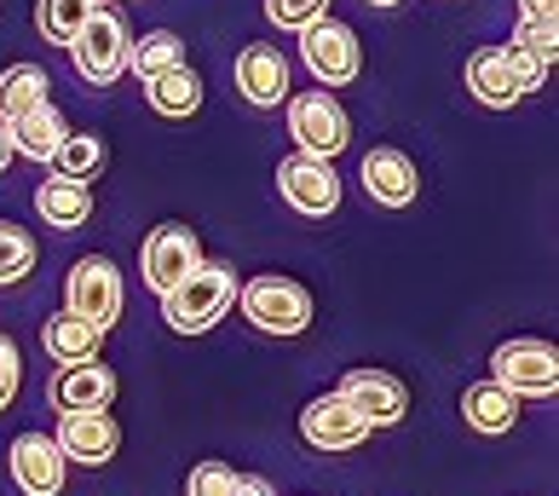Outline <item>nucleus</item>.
I'll list each match as a JSON object with an SVG mask.
<instances>
[{"mask_svg": "<svg viewBox=\"0 0 559 496\" xmlns=\"http://www.w3.org/2000/svg\"><path fill=\"white\" fill-rule=\"evenodd\" d=\"M237 288H242V277L231 265L202 260L191 277H179L168 295H162V318H168V329H179V335H202V329H214L237 306Z\"/></svg>", "mask_w": 559, "mask_h": 496, "instance_id": "1", "label": "nucleus"}, {"mask_svg": "<svg viewBox=\"0 0 559 496\" xmlns=\"http://www.w3.org/2000/svg\"><path fill=\"white\" fill-rule=\"evenodd\" d=\"M237 306L254 329H265V335H300V329L312 323V295H306L295 277H277V272L248 277L237 288Z\"/></svg>", "mask_w": 559, "mask_h": 496, "instance_id": "2", "label": "nucleus"}, {"mask_svg": "<svg viewBox=\"0 0 559 496\" xmlns=\"http://www.w3.org/2000/svg\"><path fill=\"white\" fill-rule=\"evenodd\" d=\"M490 381H502L513 399H554L559 392V353L548 341H508L490 353Z\"/></svg>", "mask_w": 559, "mask_h": 496, "instance_id": "3", "label": "nucleus"}, {"mask_svg": "<svg viewBox=\"0 0 559 496\" xmlns=\"http://www.w3.org/2000/svg\"><path fill=\"white\" fill-rule=\"evenodd\" d=\"M64 312L87 318L98 329H110L121 318V272H116V260L87 255V260L70 265V277H64Z\"/></svg>", "mask_w": 559, "mask_h": 496, "instance_id": "4", "label": "nucleus"}, {"mask_svg": "<svg viewBox=\"0 0 559 496\" xmlns=\"http://www.w3.org/2000/svg\"><path fill=\"white\" fill-rule=\"evenodd\" d=\"M70 58H75L81 81H93V87L116 81L128 70V29H121V17L110 7H98L87 24H81V35L70 40Z\"/></svg>", "mask_w": 559, "mask_h": 496, "instance_id": "5", "label": "nucleus"}, {"mask_svg": "<svg viewBox=\"0 0 559 496\" xmlns=\"http://www.w3.org/2000/svg\"><path fill=\"white\" fill-rule=\"evenodd\" d=\"M300 58H306V70H312L323 87H346V81L364 75L358 35H352L346 24H329V17H318V24L300 29Z\"/></svg>", "mask_w": 559, "mask_h": 496, "instance_id": "6", "label": "nucleus"}, {"mask_svg": "<svg viewBox=\"0 0 559 496\" xmlns=\"http://www.w3.org/2000/svg\"><path fill=\"white\" fill-rule=\"evenodd\" d=\"M288 133H295V144L306 156H341L346 139H352V121L335 98L312 87V93L288 98Z\"/></svg>", "mask_w": 559, "mask_h": 496, "instance_id": "7", "label": "nucleus"}, {"mask_svg": "<svg viewBox=\"0 0 559 496\" xmlns=\"http://www.w3.org/2000/svg\"><path fill=\"white\" fill-rule=\"evenodd\" d=\"M139 265H144V283H151L156 295H168V288H174L179 277H191L197 265H202V243H197L191 225L168 220V225H156V232L144 237Z\"/></svg>", "mask_w": 559, "mask_h": 496, "instance_id": "8", "label": "nucleus"}, {"mask_svg": "<svg viewBox=\"0 0 559 496\" xmlns=\"http://www.w3.org/2000/svg\"><path fill=\"white\" fill-rule=\"evenodd\" d=\"M277 191L295 214H312V220L341 209V179H335V168H329V156H306V151L288 156L277 168Z\"/></svg>", "mask_w": 559, "mask_h": 496, "instance_id": "9", "label": "nucleus"}, {"mask_svg": "<svg viewBox=\"0 0 559 496\" xmlns=\"http://www.w3.org/2000/svg\"><path fill=\"white\" fill-rule=\"evenodd\" d=\"M341 399L358 410L369 427H392L409 416V387L386 369H346L341 376Z\"/></svg>", "mask_w": 559, "mask_h": 496, "instance_id": "10", "label": "nucleus"}, {"mask_svg": "<svg viewBox=\"0 0 559 496\" xmlns=\"http://www.w3.org/2000/svg\"><path fill=\"white\" fill-rule=\"evenodd\" d=\"M52 439H58V450H64V462L105 468L121 450V427L110 422V410H70V416H58Z\"/></svg>", "mask_w": 559, "mask_h": 496, "instance_id": "11", "label": "nucleus"}, {"mask_svg": "<svg viewBox=\"0 0 559 496\" xmlns=\"http://www.w3.org/2000/svg\"><path fill=\"white\" fill-rule=\"evenodd\" d=\"M12 480L24 496H58L64 491V450L52 433H17L12 439Z\"/></svg>", "mask_w": 559, "mask_h": 496, "instance_id": "12", "label": "nucleus"}, {"mask_svg": "<svg viewBox=\"0 0 559 496\" xmlns=\"http://www.w3.org/2000/svg\"><path fill=\"white\" fill-rule=\"evenodd\" d=\"M300 433H306V445H312V450H352V445H364L376 427H369L358 410L341 399V392H329V399H312L300 410Z\"/></svg>", "mask_w": 559, "mask_h": 496, "instance_id": "13", "label": "nucleus"}, {"mask_svg": "<svg viewBox=\"0 0 559 496\" xmlns=\"http://www.w3.org/2000/svg\"><path fill=\"white\" fill-rule=\"evenodd\" d=\"M52 410L58 416H70V410H110L116 399V369L98 364V358H81V364H58L52 376Z\"/></svg>", "mask_w": 559, "mask_h": 496, "instance_id": "14", "label": "nucleus"}, {"mask_svg": "<svg viewBox=\"0 0 559 496\" xmlns=\"http://www.w3.org/2000/svg\"><path fill=\"white\" fill-rule=\"evenodd\" d=\"M237 93L260 110H272V105L288 98V58L272 47V40H254V47L237 52Z\"/></svg>", "mask_w": 559, "mask_h": 496, "instance_id": "15", "label": "nucleus"}, {"mask_svg": "<svg viewBox=\"0 0 559 496\" xmlns=\"http://www.w3.org/2000/svg\"><path fill=\"white\" fill-rule=\"evenodd\" d=\"M467 87L479 105L490 110H508L525 98V81H520V64H513V47H479L467 58Z\"/></svg>", "mask_w": 559, "mask_h": 496, "instance_id": "16", "label": "nucleus"}, {"mask_svg": "<svg viewBox=\"0 0 559 496\" xmlns=\"http://www.w3.org/2000/svg\"><path fill=\"white\" fill-rule=\"evenodd\" d=\"M364 191L381 202V209H409L421 191L416 179V162H409L404 151H392V144H376V151L364 156Z\"/></svg>", "mask_w": 559, "mask_h": 496, "instance_id": "17", "label": "nucleus"}, {"mask_svg": "<svg viewBox=\"0 0 559 496\" xmlns=\"http://www.w3.org/2000/svg\"><path fill=\"white\" fill-rule=\"evenodd\" d=\"M462 416L473 433H485V439H502V433L520 422V399L502 387V381H473L462 392Z\"/></svg>", "mask_w": 559, "mask_h": 496, "instance_id": "18", "label": "nucleus"}, {"mask_svg": "<svg viewBox=\"0 0 559 496\" xmlns=\"http://www.w3.org/2000/svg\"><path fill=\"white\" fill-rule=\"evenodd\" d=\"M35 209H40L47 225H58V232H75V225H87V214H93V191H87V179L52 174L35 191Z\"/></svg>", "mask_w": 559, "mask_h": 496, "instance_id": "19", "label": "nucleus"}, {"mask_svg": "<svg viewBox=\"0 0 559 496\" xmlns=\"http://www.w3.org/2000/svg\"><path fill=\"white\" fill-rule=\"evenodd\" d=\"M40 346H47V358H58V364H81V358H98L105 329L75 318V312H58V318L40 323Z\"/></svg>", "mask_w": 559, "mask_h": 496, "instance_id": "20", "label": "nucleus"}, {"mask_svg": "<svg viewBox=\"0 0 559 496\" xmlns=\"http://www.w3.org/2000/svg\"><path fill=\"white\" fill-rule=\"evenodd\" d=\"M12 128V151L17 156H29V162H52V151L58 144H64V116H58V105H47V98H40L35 110H24L17 121H7Z\"/></svg>", "mask_w": 559, "mask_h": 496, "instance_id": "21", "label": "nucleus"}, {"mask_svg": "<svg viewBox=\"0 0 559 496\" xmlns=\"http://www.w3.org/2000/svg\"><path fill=\"white\" fill-rule=\"evenodd\" d=\"M144 93H151L156 116H197L202 110V81H197V70H185V64L151 75V81H144Z\"/></svg>", "mask_w": 559, "mask_h": 496, "instance_id": "22", "label": "nucleus"}, {"mask_svg": "<svg viewBox=\"0 0 559 496\" xmlns=\"http://www.w3.org/2000/svg\"><path fill=\"white\" fill-rule=\"evenodd\" d=\"M40 98H52V81L40 64H12L0 70V121H17L24 110H35Z\"/></svg>", "mask_w": 559, "mask_h": 496, "instance_id": "23", "label": "nucleus"}, {"mask_svg": "<svg viewBox=\"0 0 559 496\" xmlns=\"http://www.w3.org/2000/svg\"><path fill=\"white\" fill-rule=\"evenodd\" d=\"M105 7V0H40L35 7V24H40V35L52 40V47H70V40L81 35V24Z\"/></svg>", "mask_w": 559, "mask_h": 496, "instance_id": "24", "label": "nucleus"}, {"mask_svg": "<svg viewBox=\"0 0 559 496\" xmlns=\"http://www.w3.org/2000/svg\"><path fill=\"white\" fill-rule=\"evenodd\" d=\"M128 64H133L139 81H151V75H162V70L185 64V40H179L174 29H151V35H139L133 47H128Z\"/></svg>", "mask_w": 559, "mask_h": 496, "instance_id": "25", "label": "nucleus"}, {"mask_svg": "<svg viewBox=\"0 0 559 496\" xmlns=\"http://www.w3.org/2000/svg\"><path fill=\"white\" fill-rule=\"evenodd\" d=\"M52 168L70 174V179H93L98 168H105V139H93V133H64V144L52 151Z\"/></svg>", "mask_w": 559, "mask_h": 496, "instance_id": "26", "label": "nucleus"}, {"mask_svg": "<svg viewBox=\"0 0 559 496\" xmlns=\"http://www.w3.org/2000/svg\"><path fill=\"white\" fill-rule=\"evenodd\" d=\"M35 272V237L24 232V225L0 220V283H17Z\"/></svg>", "mask_w": 559, "mask_h": 496, "instance_id": "27", "label": "nucleus"}, {"mask_svg": "<svg viewBox=\"0 0 559 496\" xmlns=\"http://www.w3.org/2000/svg\"><path fill=\"white\" fill-rule=\"evenodd\" d=\"M329 7L335 0H265V17H272L277 29H306V24H318V17H329Z\"/></svg>", "mask_w": 559, "mask_h": 496, "instance_id": "28", "label": "nucleus"}, {"mask_svg": "<svg viewBox=\"0 0 559 496\" xmlns=\"http://www.w3.org/2000/svg\"><path fill=\"white\" fill-rule=\"evenodd\" d=\"M237 491V468L225 462H197L191 480H185V496H231Z\"/></svg>", "mask_w": 559, "mask_h": 496, "instance_id": "29", "label": "nucleus"}, {"mask_svg": "<svg viewBox=\"0 0 559 496\" xmlns=\"http://www.w3.org/2000/svg\"><path fill=\"white\" fill-rule=\"evenodd\" d=\"M513 47H525V52H536V58H548V64H554L559 29H548V24H525V17H520V35H513Z\"/></svg>", "mask_w": 559, "mask_h": 496, "instance_id": "30", "label": "nucleus"}, {"mask_svg": "<svg viewBox=\"0 0 559 496\" xmlns=\"http://www.w3.org/2000/svg\"><path fill=\"white\" fill-rule=\"evenodd\" d=\"M17 376H24V364H17V346H12V335H0V410L17 399Z\"/></svg>", "mask_w": 559, "mask_h": 496, "instance_id": "31", "label": "nucleus"}, {"mask_svg": "<svg viewBox=\"0 0 559 496\" xmlns=\"http://www.w3.org/2000/svg\"><path fill=\"white\" fill-rule=\"evenodd\" d=\"M520 17H525V24H548V29H559V0H520Z\"/></svg>", "mask_w": 559, "mask_h": 496, "instance_id": "32", "label": "nucleus"}, {"mask_svg": "<svg viewBox=\"0 0 559 496\" xmlns=\"http://www.w3.org/2000/svg\"><path fill=\"white\" fill-rule=\"evenodd\" d=\"M231 496H272V480H260V473H237V491Z\"/></svg>", "mask_w": 559, "mask_h": 496, "instance_id": "33", "label": "nucleus"}, {"mask_svg": "<svg viewBox=\"0 0 559 496\" xmlns=\"http://www.w3.org/2000/svg\"><path fill=\"white\" fill-rule=\"evenodd\" d=\"M12 156H17V151H12V128H7V121H0V168H7Z\"/></svg>", "mask_w": 559, "mask_h": 496, "instance_id": "34", "label": "nucleus"}, {"mask_svg": "<svg viewBox=\"0 0 559 496\" xmlns=\"http://www.w3.org/2000/svg\"><path fill=\"white\" fill-rule=\"evenodd\" d=\"M369 7H399V0H369Z\"/></svg>", "mask_w": 559, "mask_h": 496, "instance_id": "35", "label": "nucleus"}]
</instances>
